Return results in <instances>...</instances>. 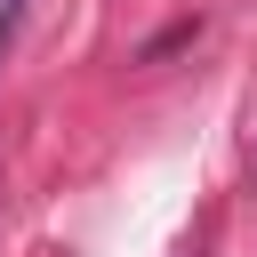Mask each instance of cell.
<instances>
[{
	"mask_svg": "<svg viewBox=\"0 0 257 257\" xmlns=\"http://www.w3.org/2000/svg\"><path fill=\"white\" fill-rule=\"evenodd\" d=\"M16 24H24V0H0V64H8V48H16Z\"/></svg>",
	"mask_w": 257,
	"mask_h": 257,
	"instance_id": "cell-1",
	"label": "cell"
}]
</instances>
